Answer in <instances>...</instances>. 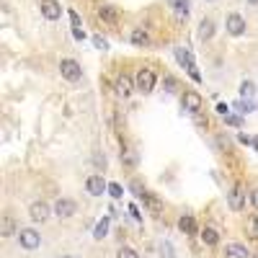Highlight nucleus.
I'll use <instances>...</instances> for the list:
<instances>
[{
    "instance_id": "3",
    "label": "nucleus",
    "mask_w": 258,
    "mask_h": 258,
    "mask_svg": "<svg viewBox=\"0 0 258 258\" xmlns=\"http://www.w3.org/2000/svg\"><path fill=\"white\" fill-rule=\"evenodd\" d=\"M134 83H137V88L142 90V93H153L158 78H155V72L150 70V67H142V70L137 72V78H134Z\"/></svg>"
},
{
    "instance_id": "33",
    "label": "nucleus",
    "mask_w": 258,
    "mask_h": 258,
    "mask_svg": "<svg viewBox=\"0 0 258 258\" xmlns=\"http://www.w3.org/2000/svg\"><path fill=\"white\" fill-rule=\"evenodd\" d=\"M96 44H98L101 49H106V47H109V44H106V39H101V36H96Z\"/></svg>"
},
{
    "instance_id": "32",
    "label": "nucleus",
    "mask_w": 258,
    "mask_h": 258,
    "mask_svg": "<svg viewBox=\"0 0 258 258\" xmlns=\"http://www.w3.org/2000/svg\"><path fill=\"white\" fill-rule=\"evenodd\" d=\"M238 140H240V142H243V145H251V142H253V140H251V137H248V134H240V137H238Z\"/></svg>"
},
{
    "instance_id": "16",
    "label": "nucleus",
    "mask_w": 258,
    "mask_h": 258,
    "mask_svg": "<svg viewBox=\"0 0 258 258\" xmlns=\"http://www.w3.org/2000/svg\"><path fill=\"white\" fill-rule=\"evenodd\" d=\"M176 59H178V65H184V67L194 70V54H191L189 49H184V47H178V49H176Z\"/></svg>"
},
{
    "instance_id": "26",
    "label": "nucleus",
    "mask_w": 258,
    "mask_h": 258,
    "mask_svg": "<svg viewBox=\"0 0 258 258\" xmlns=\"http://www.w3.org/2000/svg\"><path fill=\"white\" fill-rule=\"evenodd\" d=\"M109 194L114 196V199H119V196H121V194H124V189H121L119 184H109Z\"/></svg>"
},
{
    "instance_id": "28",
    "label": "nucleus",
    "mask_w": 258,
    "mask_h": 258,
    "mask_svg": "<svg viewBox=\"0 0 258 258\" xmlns=\"http://www.w3.org/2000/svg\"><path fill=\"white\" fill-rule=\"evenodd\" d=\"M235 109H240V111H253V106L246 103V101H235Z\"/></svg>"
},
{
    "instance_id": "38",
    "label": "nucleus",
    "mask_w": 258,
    "mask_h": 258,
    "mask_svg": "<svg viewBox=\"0 0 258 258\" xmlns=\"http://www.w3.org/2000/svg\"><path fill=\"white\" fill-rule=\"evenodd\" d=\"M209 3H212V0H209Z\"/></svg>"
},
{
    "instance_id": "10",
    "label": "nucleus",
    "mask_w": 258,
    "mask_h": 258,
    "mask_svg": "<svg viewBox=\"0 0 258 258\" xmlns=\"http://www.w3.org/2000/svg\"><path fill=\"white\" fill-rule=\"evenodd\" d=\"M184 109L194 111V114L202 109V96L196 93V90H186V93H184Z\"/></svg>"
},
{
    "instance_id": "21",
    "label": "nucleus",
    "mask_w": 258,
    "mask_h": 258,
    "mask_svg": "<svg viewBox=\"0 0 258 258\" xmlns=\"http://www.w3.org/2000/svg\"><path fill=\"white\" fill-rule=\"evenodd\" d=\"M142 199H145V204L150 207V212H160V199H158V196H153V194H142Z\"/></svg>"
},
{
    "instance_id": "31",
    "label": "nucleus",
    "mask_w": 258,
    "mask_h": 258,
    "mask_svg": "<svg viewBox=\"0 0 258 258\" xmlns=\"http://www.w3.org/2000/svg\"><path fill=\"white\" fill-rule=\"evenodd\" d=\"M217 111L227 116V111H230V106H227V103H217Z\"/></svg>"
},
{
    "instance_id": "13",
    "label": "nucleus",
    "mask_w": 258,
    "mask_h": 258,
    "mask_svg": "<svg viewBox=\"0 0 258 258\" xmlns=\"http://www.w3.org/2000/svg\"><path fill=\"white\" fill-rule=\"evenodd\" d=\"M173 13H176V18L178 21H186L189 18V0H168Z\"/></svg>"
},
{
    "instance_id": "5",
    "label": "nucleus",
    "mask_w": 258,
    "mask_h": 258,
    "mask_svg": "<svg viewBox=\"0 0 258 258\" xmlns=\"http://www.w3.org/2000/svg\"><path fill=\"white\" fill-rule=\"evenodd\" d=\"M225 26H227V34H230V36H243V34H246V18H243L240 13H230L227 21H225Z\"/></svg>"
},
{
    "instance_id": "1",
    "label": "nucleus",
    "mask_w": 258,
    "mask_h": 258,
    "mask_svg": "<svg viewBox=\"0 0 258 258\" xmlns=\"http://www.w3.org/2000/svg\"><path fill=\"white\" fill-rule=\"evenodd\" d=\"M18 243L23 251H36L41 246V235L34 230V227H23V230L18 233Z\"/></svg>"
},
{
    "instance_id": "2",
    "label": "nucleus",
    "mask_w": 258,
    "mask_h": 258,
    "mask_svg": "<svg viewBox=\"0 0 258 258\" xmlns=\"http://www.w3.org/2000/svg\"><path fill=\"white\" fill-rule=\"evenodd\" d=\"M59 72H62V78H65V80H70V83H78V80L83 78L80 65L75 62V59H70V57H65L62 62H59Z\"/></svg>"
},
{
    "instance_id": "25",
    "label": "nucleus",
    "mask_w": 258,
    "mask_h": 258,
    "mask_svg": "<svg viewBox=\"0 0 258 258\" xmlns=\"http://www.w3.org/2000/svg\"><path fill=\"white\" fill-rule=\"evenodd\" d=\"M116 258H140V253H137V251H134V248H121Z\"/></svg>"
},
{
    "instance_id": "11",
    "label": "nucleus",
    "mask_w": 258,
    "mask_h": 258,
    "mask_svg": "<svg viewBox=\"0 0 258 258\" xmlns=\"http://www.w3.org/2000/svg\"><path fill=\"white\" fill-rule=\"evenodd\" d=\"M225 258H251V251L243 243H230L225 248Z\"/></svg>"
},
{
    "instance_id": "9",
    "label": "nucleus",
    "mask_w": 258,
    "mask_h": 258,
    "mask_svg": "<svg viewBox=\"0 0 258 258\" xmlns=\"http://www.w3.org/2000/svg\"><path fill=\"white\" fill-rule=\"evenodd\" d=\"M106 189H109V184H106L101 176H90V178L85 181V191H88L90 196H101Z\"/></svg>"
},
{
    "instance_id": "34",
    "label": "nucleus",
    "mask_w": 258,
    "mask_h": 258,
    "mask_svg": "<svg viewBox=\"0 0 258 258\" xmlns=\"http://www.w3.org/2000/svg\"><path fill=\"white\" fill-rule=\"evenodd\" d=\"M165 88L173 90V88H176V80H173V78H168V80H165Z\"/></svg>"
},
{
    "instance_id": "19",
    "label": "nucleus",
    "mask_w": 258,
    "mask_h": 258,
    "mask_svg": "<svg viewBox=\"0 0 258 258\" xmlns=\"http://www.w3.org/2000/svg\"><path fill=\"white\" fill-rule=\"evenodd\" d=\"M129 41H132V44H137V47H142V44H147V41H150V34L145 31V28H134V31L129 34Z\"/></svg>"
},
{
    "instance_id": "8",
    "label": "nucleus",
    "mask_w": 258,
    "mask_h": 258,
    "mask_svg": "<svg viewBox=\"0 0 258 258\" xmlns=\"http://www.w3.org/2000/svg\"><path fill=\"white\" fill-rule=\"evenodd\" d=\"M227 202H230V207H233L235 212H240L243 207H246V202H248L246 189H243V186H233L230 194H227Z\"/></svg>"
},
{
    "instance_id": "15",
    "label": "nucleus",
    "mask_w": 258,
    "mask_h": 258,
    "mask_svg": "<svg viewBox=\"0 0 258 258\" xmlns=\"http://www.w3.org/2000/svg\"><path fill=\"white\" fill-rule=\"evenodd\" d=\"M98 16H101V21H106V23H116V21H119V8H114V5H101Z\"/></svg>"
},
{
    "instance_id": "35",
    "label": "nucleus",
    "mask_w": 258,
    "mask_h": 258,
    "mask_svg": "<svg viewBox=\"0 0 258 258\" xmlns=\"http://www.w3.org/2000/svg\"><path fill=\"white\" fill-rule=\"evenodd\" d=\"M251 199H253V207H256V209H258V189H256V191H253V194H251Z\"/></svg>"
},
{
    "instance_id": "4",
    "label": "nucleus",
    "mask_w": 258,
    "mask_h": 258,
    "mask_svg": "<svg viewBox=\"0 0 258 258\" xmlns=\"http://www.w3.org/2000/svg\"><path fill=\"white\" fill-rule=\"evenodd\" d=\"M75 212H78V204H75L72 199H67V196H62V199H57V202H54V215H57L59 220L72 217Z\"/></svg>"
},
{
    "instance_id": "18",
    "label": "nucleus",
    "mask_w": 258,
    "mask_h": 258,
    "mask_svg": "<svg viewBox=\"0 0 258 258\" xmlns=\"http://www.w3.org/2000/svg\"><path fill=\"white\" fill-rule=\"evenodd\" d=\"M202 243H204V246H217L220 233L215 230V227H204V230H202Z\"/></svg>"
},
{
    "instance_id": "27",
    "label": "nucleus",
    "mask_w": 258,
    "mask_h": 258,
    "mask_svg": "<svg viewBox=\"0 0 258 258\" xmlns=\"http://www.w3.org/2000/svg\"><path fill=\"white\" fill-rule=\"evenodd\" d=\"M253 90H256V88H253L251 83H243V85H240V93H243V96H253Z\"/></svg>"
},
{
    "instance_id": "30",
    "label": "nucleus",
    "mask_w": 258,
    "mask_h": 258,
    "mask_svg": "<svg viewBox=\"0 0 258 258\" xmlns=\"http://www.w3.org/2000/svg\"><path fill=\"white\" fill-rule=\"evenodd\" d=\"M225 124H230V127H240V116H225Z\"/></svg>"
},
{
    "instance_id": "7",
    "label": "nucleus",
    "mask_w": 258,
    "mask_h": 258,
    "mask_svg": "<svg viewBox=\"0 0 258 258\" xmlns=\"http://www.w3.org/2000/svg\"><path fill=\"white\" fill-rule=\"evenodd\" d=\"M39 8H41V16L47 21H57L59 16H62V8H59L57 0H41Z\"/></svg>"
},
{
    "instance_id": "17",
    "label": "nucleus",
    "mask_w": 258,
    "mask_h": 258,
    "mask_svg": "<svg viewBox=\"0 0 258 258\" xmlns=\"http://www.w3.org/2000/svg\"><path fill=\"white\" fill-rule=\"evenodd\" d=\"M16 220H13L10 215H3V222H0V235H3V238H8V235H13V233H16Z\"/></svg>"
},
{
    "instance_id": "24",
    "label": "nucleus",
    "mask_w": 258,
    "mask_h": 258,
    "mask_svg": "<svg viewBox=\"0 0 258 258\" xmlns=\"http://www.w3.org/2000/svg\"><path fill=\"white\" fill-rule=\"evenodd\" d=\"M160 256H163V258H173V256H176V251H173L171 243H163V246H160Z\"/></svg>"
},
{
    "instance_id": "22",
    "label": "nucleus",
    "mask_w": 258,
    "mask_h": 258,
    "mask_svg": "<svg viewBox=\"0 0 258 258\" xmlns=\"http://www.w3.org/2000/svg\"><path fill=\"white\" fill-rule=\"evenodd\" d=\"M106 233H109V220L103 217V220H101V222L96 225V233H93V238H96V240H101V238H103Z\"/></svg>"
},
{
    "instance_id": "23",
    "label": "nucleus",
    "mask_w": 258,
    "mask_h": 258,
    "mask_svg": "<svg viewBox=\"0 0 258 258\" xmlns=\"http://www.w3.org/2000/svg\"><path fill=\"white\" fill-rule=\"evenodd\" d=\"M248 233H251V238H258V215H253L248 220Z\"/></svg>"
},
{
    "instance_id": "37",
    "label": "nucleus",
    "mask_w": 258,
    "mask_h": 258,
    "mask_svg": "<svg viewBox=\"0 0 258 258\" xmlns=\"http://www.w3.org/2000/svg\"><path fill=\"white\" fill-rule=\"evenodd\" d=\"M62 258H72V256H62Z\"/></svg>"
},
{
    "instance_id": "6",
    "label": "nucleus",
    "mask_w": 258,
    "mask_h": 258,
    "mask_svg": "<svg viewBox=\"0 0 258 258\" xmlns=\"http://www.w3.org/2000/svg\"><path fill=\"white\" fill-rule=\"evenodd\" d=\"M28 215H31L34 222H47L49 215H52V207L47 202H34L31 207H28Z\"/></svg>"
},
{
    "instance_id": "36",
    "label": "nucleus",
    "mask_w": 258,
    "mask_h": 258,
    "mask_svg": "<svg viewBox=\"0 0 258 258\" xmlns=\"http://www.w3.org/2000/svg\"><path fill=\"white\" fill-rule=\"evenodd\" d=\"M248 3H251V5H258V0H248Z\"/></svg>"
},
{
    "instance_id": "14",
    "label": "nucleus",
    "mask_w": 258,
    "mask_h": 258,
    "mask_svg": "<svg viewBox=\"0 0 258 258\" xmlns=\"http://www.w3.org/2000/svg\"><path fill=\"white\" fill-rule=\"evenodd\" d=\"M178 230L184 233V235H196V220L191 215H184L178 220Z\"/></svg>"
},
{
    "instance_id": "12",
    "label": "nucleus",
    "mask_w": 258,
    "mask_h": 258,
    "mask_svg": "<svg viewBox=\"0 0 258 258\" xmlns=\"http://www.w3.org/2000/svg\"><path fill=\"white\" fill-rule=\"evenodd\" d=\"M134 88H137V83H134V80L129 78V75H121V78L116 80V93H119V96H124V98L132 93Z\"/></svg>"
},
{
    "instance_id": "29",
    "label": "nucleus",
    "mask_w": 258,
    "mask_h": 258,
    "mask_svg": "<svg viewBox=\"0 0 258 258\" xmlns=\"http://www.w3.org/2000/svg\"><path fill=\"white\" fill-rule=\"evenodd\" d=\"M72 36L83 41V39H85V31H83V28H80V26H72Z\"/></svg>"
},
{
    "instance_id": "20",
    "label": "nucleus",
    "mask_w": 258,
    "mask_h": 258,
    "mask_svg": "<svg viewBox=\"0 0 258 258\" xmlns=\"http://www.w3.org/2000/svg\"><path fill=\"white\" fill-rule=\"evenodd\" d=\"M199 36H202V39H212V36H215V23H212L209 18L202 21V26H199Z\"/></svg>"
}]
</instances>
